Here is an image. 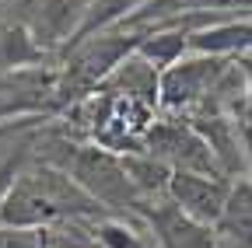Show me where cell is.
<instances>
[{
	"mask_svg": "<svg viewBox=\"0 0 252 248\" xmlns=\"http://www.w3.org/2000/svg\"><path fill=\"white\" fill-rule=\"evenodd\" d=\"M94 199L81 185L53 168H35L14 178L11 193L0 206V227H42L67 220L70 213H91Z\"/></svg>",
	"mask_w": 252,
	"mask_h": 248,
	"instance_id": "6da1fadb",
	"label": "cell"
},
{
	"mask_svg": "<svg viewBox=\"0 0 252 248\" xmlns=\"http://www.w3.org/2000/svg\"><path fill=\"white\" fill-rule=\"evenodd\" d=\"M224 63L220 56H196V59H179L175 67H168L161 74V84H158V95H161L165 105L179 109V105H193L203 95H210Z\"/></svg>",
	"mask_w": 252,
	"mask_h": 248,
	"instance_id": "7a4b0ae2",
	"label": "cell"
},
{
	"mask_svg": "<svg viewBox=\"0 0 252 248\" xmlns=\"http://www.w3.org/2000/svg\"><path fill=\"white\" fill-rule=\"evenodd\" d=\"M168 189L175 196V206L182 213H189L193 220H200V224L220 220L224 203L231 196L228 185L217 182V175H200V171H175L168 178Z\"/></svg>",
	"mask_w": 252,
	"mask_h": 248,
	"instance_id": "3957f363",
	"label": "cell"
},
{
	"mask_svg": "<svg viewBox=\"0 0 252 248\" xmlns=\"http://www.w3.org/2000/svg\"><path fill=\"white\" fill-rule=\"evenodd\" d=\"M151 154H158L165 161H175L179 171L214 175V168H217L207 140L196 130H182V126H154L151 130Z\"/></svg>",
	"mask_w": 252,
	"mask_h": 248,
	"instance_id": "277c9868",
	"label": "cell"
},
{
	"mask_svg": "<svg viewBox=\"0 0 252 248\" xmlns=\"http://www.w3.org/2000/svg\"><path fill=\"white\" fill-rule=\"evenodd\" d=\"M70 171H74V182L84 193H91L94 199L116 203V199L130 196V175H126V168L102 150H81L70 165Z\"/></svg>",
	"mask_w": 252,
	"mask_h": 248,
	"instance_id": "5b68a950",
	"label": "cell"
},
{
	"mask_svg": "<svg viewBox=\"0 0 252 248\" xmlns=\"http://www.w3.org/2000/svg\"><path fill=\"white\" fill-rule=\"evenodd\" d=\"M154 224H158V234H161L165 248H214V238H210L207 224L193 220V217L182 213L175 203L158 210Z\"/></svg>",
	"mask_w": 252,
	"mask_h": 248,
	"instance_id": "8992f818",
	"label": "cell"
},
{
	"mask_svg": "<svg viewBox=\"0 0 252 248\" xmlns=\"http://www.w3.org/2000/svg\"><path fill=\"white\" fill-rule=\"evenodd\" d=\"M203 56H224V53H245L252 49V21H242V25H220V28H210V32H200L189 39Z\"/></svg>",
	"mask_w": 252,
	"mask_h": 248,
	"instance_id": "52a82bcc",
	"label": "cell"
},
{
	"mask_svg": "<svg viewBox=\"0 0 252 248\" xmlns=\"http://www.w3.org/2000/svg\"><path fill=\"white\" fill-rule=\"evenodd\" d=\"M220 227L228 231V238H242L252 241V189L249 185H238V189L228 196L224 213H220Z\"/></svg>",
	"mask_w": 252,
	"mask_h": 248,
	"instance_id": "ba28073f",
	"label": "cell"
},
{
	"mask_svg": "<svg viewBox=\"0 0 252 248\" xmlns=\"http://www.w3.org/2000/svg\"><path fill=\"white\" fill-rule=\"evenodd\" d=\"M182 53H186V35H154V39H144L137 49L140 59H147L151 67H161V70L175 67Z\"/></svg>",
	"mask_w": 252,
	"mask_h": 248,
	"instance_id": "9c48e42d",
	"label": "cell"
},
{
	"mask_svg": "<svg viewBox=\"0 0 252 248\" xmlns=\"http://www.w3.org/2000/svg\"><path fill=\"white\" fill-rule=\"evenodd\" d=\"M0 248H46L35 227H0Z\"/></svg>",
	"mask_w": 252,
	"mask_h": 248,
	"instance_id": "30bf717a",
	"label": "cell"
},
{
	"mask_svg": "<svg viewBox=\"0 0 252 248\" xmlns=\"http://www.w3.org/2000/svg\"><path fill=\"white\" fill-rule=\"evenodd\" d=\"M102 241L112 245V248H140L137 238L130 231H123V227H102Z\"/></svg>",
	"mask_w": 252,
	"mask_h": 248,
	"instance_id": "8fae6325",
	"label": "cell"
},
{
	"mask_svg": "<svg viewBox=\"0 0 252 248\" xmlns=\"http://www.w3.org/2000/svg\"><path fill=\"white\" fill-rule=\"evenodd\" d=\"M14 178H18V161L11 158V161L0 165V206H4V199H7V193H11V185H14Z\"/></svg>",
	"mask_w": 252,
	"mask_h": 248,
	"instance_id": "7c38bea8",
	"label": "cell"
}]
</instances>
